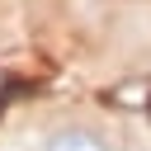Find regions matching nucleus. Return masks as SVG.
Wrapping results in <instances>:
<instances>
[{"label": "nucleus", "instance_id": "nucleus-1", "mask_svg": "<svg viewBox=\"0 0 151 151\" xmlns=\"http://www.w3.org/2000/svg\"><path fill=\"white\" fill-rule=\"evenodd\" d=\"M38 151H113V146L104 142V132H94L85 123H71V127H57Z\"/></svg>", "mask_w": 151, "mask_h": 151}]
</instances>
